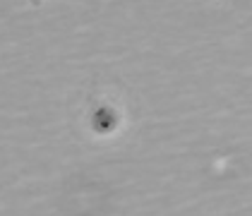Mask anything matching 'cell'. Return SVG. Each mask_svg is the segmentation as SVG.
I'll return each mask as SVG.
<instances>
[{
    "label": "cell",
    "instance_id": "obj_1",
    "mask_svg": "<svg viewBox=\"0 0 252 216\" xmlns=\"http://www.w3.org/2000/svg\"><path fill=\"white\" fill-rule=\"evenodd\" d=\"M84 120H87V127L94 137L108 139L120 132V127L125 123V111L120 103L111 101V98H98V101L89 103Z\"/></svg>",
    "mask_w": 252,
    "mask_h": 216
},
{
    "label": "cell",
    "instance_id": "obj_2",
    "mask_svg": "<svg viewBox=\"0 0 252 216\" xmlns=\"http://www.w3.org/2000/svg\"><path fill=\"white\" fill-rule=\"evenodd\" d=\"M29 2H32V5H41L43 0H29Z\"/></svg>",
    "mask_w": 252,
    "mask_h": 216
}]
</instances>
